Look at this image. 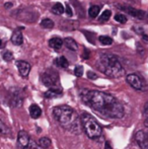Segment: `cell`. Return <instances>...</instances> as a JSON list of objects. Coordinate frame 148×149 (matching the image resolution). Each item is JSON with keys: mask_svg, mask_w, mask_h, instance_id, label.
Masks as SVG:
<instances>
[{"mask_svg": "<svg viewBox=\"0 0 148 149\" xmlns=\"http://www.w3.org/2000/svg\"><path fill=\"white\" fill-rule=\"evenodd\" d=\"M82 102L94 112L108 119H121L124 117L123 104L113 95L99 90L82 89L80 92Z\"/></svg>", "mask_w": 148, "mask_h": 149, "instance_id": "1", "label": "cell"}, {"mask_svg": "<svg viewBox=\"0 0 148 149\" xmlns=\"http://www.w3.org/2000/svg\"><path fill=\"white\" fill-rule=\"evenodd\" d=\"M53 116L56 121L63 128L73 134H79L81 132L80 123L78 115L72 108L68 106H58L53 109Z\"/></svg>", "mask_w": 148, "mask_h": 149, "instance_id": "2", "label": "cell"}, {"mask_svg": "<svg viewBox=\"0 0 148 149\" xmlns=\"http://www.w3.org/2000/svg\"><path fill=\"white\" fill-rule=\"evenodd\" d=\"M99 69L112 78H119L125 74V70L119 59L111 54H103L99 57Z\"/></svg>", "mask_w": 148, "mask_h": 149, "instance_id": "3", "label": "cell"}, {"mask_svg": "<svg viewBox=\"0 0 148 149\" xmlns=\"http://www.w3.org/2000/svg\"><path fill=\"white\" fill-rule=\"evenodd\" d=\"M80 120L83 130L86 133V135L88 136V138L97 139V138L101 137V133H103V129H101V125L95 121V119L92 116L85 113V114L81 115Z\"/></svg>", "mask_w": 148, "mask_h": 149, "instance_id": "4", "label": "cell"}, {"mask_svg": "<svg viewBox=\"0 0 148 149\" xmlns=\"http://www.w3.org/2000/svg\"><path fill=\"white\" fill-rule=\"evenodd\" d=\"M126 80L131 86L134 89L141 90V91H145L147 90L146 83L143 81V79L140 76H138L137 74H129L127 75Z\"/></svg>", "mask_w": 148, "mask_h": 149, "instance_id": "5", "label": "cell"}, {"mask_svg": "<svg viewBox=\"0 0 148 149\" xmlns=\"http://www.w3.org/2000/svg\"><path fill=\"white\" fill-rule=\"evenodd\" d=\"M58 80H59V78H58L57 72L51 70V69L46 71V72L42 75V81H43V83L47 87H50V88L56 87V85L58 84Z\"/></svg>", "mask_w": 148, "mask_h": 149, "instance_id": "6", "label": "cell"}, {"mask_svg": "<svg viewBox=\"0 0 148 149\" xmlns=\"http://www.w3.org/2000/svg\"><path fill=\"white\" fill-rule=\"evenodd\" d=\"M135 140L141 149H148V130H140L135 134Z\"/></svg>", "mask_w": 148, "mask_h": 149, "instance_id": "7", "label": "cell"}, {"mask_svg": "<svg viewBox=\"0 0 148 149\" xmlns=\"http://www.w3.org/2000/svg\"><path fill=\"white\" fill-rule=\"evenodd\" d=\"M122 10L126 11L127 13H129L130 15H132L133 17H136L138 19H143L145 17V11L140 9H135V8H132L130 6H121Z\"/></svg>", "mask_w": 148, "mask_h": 149, "instance_id": "8", "label": "cell"}, {"mask_svg": "<svg viewBox=\"0 0 148 149\" xmlns=\"http://www.w3.org/2000/svg\"><path fill=\"white\" fill-rule=\"evenodd\" d=\"M16 66H17V69L19 71V74L22 75V77H26L28 74H30L31 71V65L30 63H28L26 61H16Z\"/></svg>", "mask_w": 148, "mask_h": 149, "instance_id": "9", "label": "cell"}, {"mask_svg": "<svg viewBox=\"0 0 148 149\" xmlns=\"http://www.w3.org/2000/svg\"><path fill=\"white\" fill-rule=\"evenodd\" d=\"M30 140H31L30 136H28V134L26 133V131H19V132H18L17 142H18V145H19V147L24 148L28 144Z\"/></svg>", "mask_w": 148, "mask_h": 149, "instance_id": "10", "label": "cell"}, {"mask_svg": "<svg viewBox=\"0 0 148 149\" xmlns=\"http://www.w3.org/2000/svg\"><path fill=\"white\" fill-rule=\"evenodd\" d=\"M11 42L13 45L15 46H20L24 42V37H22V33L20 31H15L13 33L11 37Z\"/></svg>", "mask_w": 148, "mask_h": 149, "instance_id": "11", "label": "cell"}, {"mask_svg": "<svg viewBox=\"0 0 148 149\" xmlns=\"http://www.w3.org/2000/svg\"><path fill=\"white\" fill-rule=\"evenodd\" d=\"M62 95V91L60 89H57L55 87H52L49 90L45 92V96L47 98H57Z\"/></svg>", "mask_w": 148, "mask_h": 149, "instance_id": "12", "label": "cell"}, {"mask_svg": "<svg viewBox=\"0 0 148 149\" xmlns=\"http://www.w3.org/2000/svg\"><path fill=\"white\" fill-rule=\"evenodd\" d=\"M63 42H64L63 40L60 39V38H58V37L52 38V39L49 41V46L55 50H59V49H61L62 45H63Z\"/></svg>", "mask_w": 148, "mask_h": 149, "instance_id": "13", "label": "cell"}, {"mask_svg": "<svg viewBox=\"0 0 148 149\" xmlns=\"http://www.w3.org/2000/svg\"><path fill=\"white\" fill-rule=\"evenodd\" d=\"M30 115L33 119H38L41 117L42 115V110L39 106L37 104H32L30 107Z\"/></svg>", "mask_w": 148, "mask_h": 149, "instance_id": "14", "label": "cell"}, {"mask_svg": "<svg viewBox=\"0 0 148 149\" xmlns=\"http://www.w3.org/2000/svg\"><path fill=\"white\" fill-rule=\"evenodd\" d=\"M64 44H65V46L68 48L69 50H71V51H77V49H78V46H77V43L74 41L72 38H66L65 40H64Z\"/></svg>", "mask_w": 148, "mask_h": 149, "instance_id": "15", "label": "cell"}, {"mask_svg": "<svg viewBox=\"0 0 148 149\" xmlns=\"http://www.w3.org/2000/svg\"><path fill=\"white\" fill-rule=\"evenodd\" d=\"M55 64L57 65V66L61 67V68H67V67L69 66V62H68V60L66 59L64 56L57 58V59L55 60Z\"/></svg>", "mask_w": 148, "mask_h": 149, "instance_id": "16", "label": "cell"}, {"mask_svg": "<svg viewBox=\"0 0 148 149\" xmlns=\"http://www.w3.org/2000/svg\"><path fill=\"white\" fill-rule=\"evenodd\" d=\"M99 11H101V7L97 5H92L88 10V14L91 18H95L97 15H99Z\"/></svg>", "mask_w": 148, "mask_h": 149, "instance_id": "17", "label": "cell"}, {"mask_svg": "<svg viewBox=\"0 0 148 149\" xmlns=\"http://www.w3.org/2000/svg\"><path fill=\"white\" fill-rule=\"evenodd\" d=\"M64 11H65V9H64V6L62 5L61 3H56L55 5L52 7V12H53L54 14H57V15L62 14Z\"/></svg>", "mask_w": 148, "mask_h": 149, "instance_id": "18", "label": "cell"}, {"mask_svg": "<svg viewBox=\"0 0 148 149\" xmlns=\"http://www.w3.org/2000/svg\"><path fill=\"white\" fill-rule=\"evenodd\" d=\"M99 41L105 46H110L113 44V39L108 37V36H101V37L99 38Z\"/></svg>", "mask_w": 148, "mask_h": 149, "instance_id": "19", "label": "cell"}, {"mask_svg": "<svg viewBox=\"0 0 148 149\" xmlns=\"http://www.w3.org/2000/svg\"><path fill=\"white\" fill-rule=\"evenodd\" d=\"M41 26L44 29H52L54 26V22L50 19V18H45V19L42 20Z\"/></svg>", "mask_w": 148, "mask_h": 149, "instance_id": "20", "label": "cell"}, {"mask_svg": "<svg viewBox=\"0 0 148 149\" xmlns=\"http://www.w3.org/2000/svg\"><path fill=\"white\" fill-rule=\"evenodd\" d=\"M39 144L43 148L47 149L48 147H50V146H51V140H50L48 137H43V138H41V139L39 140Z\"/></svg>", "mask_w": 148, "mask_h": 149, "instance_id": "21", "label": "cell"}, {"mask_svg": "<svg viewBox=\"0 0 148 149\" xmlns=\"http://www.w3.org/2000/svg\"><path fill=\"white\" fill-rule=\"evenodd\" d=\"M22 149H45V148H43L39 143L35 142L34 140H30V142H28V145H26L24 148H22Z\"/></svg>", "mask_w": 148, "mask_h": 149, "instance_id": "22", "label": "cell"}, {"mask_svg": "<svg viewBox=\"0 0 148 149\" xmlns=\"http://www.w3.org/2000/svg\"><path fill=\"white\" fill-rule=\"evenodd\" d=\"M112 15V11L111 10H105V11L103 12V14L101 15V17H99V22H107V20L110 19V17H111Z\"/></svg>", "mask_w": 148, "mask_h": 149, "instance_id": "23", "label": "cell"}, {"mask_svg": "<svg viewBox=\"0 0 148 149\" xmlns=\"http://www.w3.org/2000/svg\"><path fill=\"white\" fill-rule=\"evenodd\" d=\"M2 58L5 61H7V62H9V61L13 60V54L7 50V51H4L3 53H2Z\"/></svg>", "mask_w": 148, "mask_h": 149, "instance_id": "24", "label": "cell"}, {"mask_svg": "<svg viewBox=\"0 0 148 149\" xmlns=\"http://www.w3.org/2000/svg\"><path fill=\"white\" fill-rule=\"evenodd\" d=\"M115 20L120 22V24H125V22H127V17L124 15V14L118 13L115 15Z\"/></svg>", "mask_w": 148, "mask_h": 149, "instance_id": "25", "label": "cell"}, {"mask_svg": "<svg viewBox=\"0 0 148 149\" xmlns=\"http://www.w3.org/2000/svg\"><path fill=\"white\" fill-rule=\"evenodd\" d=\"M0 134H4V135L9 134V129H8L7 126H6L1 120H0Z\"/></svg>", "mask_w": 148, "mask_h": 149, "instance_id": "26", "label": "cell"}, {"mask_svg": "<svg viewBox=\"0 0 148 149\" xmlns=\"http://www.w3.org/2000/svg\"><path fill=\"white\" fill-rule=\"evenodd\" d=\"M74 74L77 77H81L83 74V67L82 66H76L74 69Z\"/></svg>", "mask_w": 148, "mask_h": 149, "instance_id": "27", "label": "cell"}, {"mask_svg": "<svg viewBox=\"0 0 148 149\" xmlns=\"http://www.w3.org/2000/svg\"><path fill=\"white\" fill-rule=\"evenodd\" d=\"M87 77H88L89 79H91V80H94V79L97 78V75L95 74L94 72H92V71H88V72H87Z\"/></svg>", "mask_w": 148, "mask_h": 149, "instance_id": "28", "label": "cell"}, {"mask_svg": "<svg viewBox=\"0 0 148 149\" xmlns=\"http://www.w3.org/2000/svg\"><path fill=\"white\" fill-rule=\"evenodd\" d=\"M65 11H66V13H67L69 16H71L72 14H73V12H72V9H71V7H70L69 4H66V9H65Z\"/></svg>", "mask_w": 148, "mask_h": 149, "instance_id": "29", "label": "cell"}, {"mask_svg": "<svg viewBox=\"0 0 148 149\" xmlns=\"http://www.w3.org/2000/svg\"><path fill=\"white\" fill-rule=\"evenodd\" d=\"M144 114L148 117V102L145 104V106H144Z\"/></svg>", "mask_w": 148, "mask_h": 149, "instance_id": "30", "label": "cell"}, {"mask_svg": "<svg viewBox=\"0 0 148 149\" xmlns=\"http://www.w3.org/2000/svg\"><path fill=\"white\" fill-rule=\"evenodd\" d=\"M105 149H113V148L111 147V145H110V143H109V142H107V143H106Z\"/></svg>", "mask_w": 148, "mask_h": 149, "instance_id": "31", "label": "cell"}, {"mask_svg": "<svg viewBox=\"0 0 148 149\" xmlns=\"http://www.w3.org/2000/svg\"><path fill=\"white\" fill-rule=\"evenodd\" d=\"M142 39L144 40V41L146 42V43H148V36H146V35H143V36H142Z\"/></svg>", "mask_w": 148, "mask_h": 149, "instance_id": "32", "label": "cell"}, {"mask_svg": "<svg viewBox=\"0 0 148 149\" xmlns=\"http://www.w3.org/2000/svg\"><path fill=\"white\" fill-rule=\"evenodd\" d=\"M144 124H145V126H146V127H148V117H147V119H146V120H145Z\"/></svg>", "mask_w": 148, "mask_h": 149, "instance_id": "33", "label": "cell"}, {"mask_svg": "<svg viewBox=\"0 0 148 149\" xmlns=\"http://www.w3.org/2000/svg\"><path fill=\"white\" fill-rule=\"evenodd\" d=\"M10 6H11V4H5V7H10Z\"/></svg>", "mask_w": 148, "mask_h": 149, "instance_id": "34", "label": "cell"}, {"mask_svg": "<svg viewBox=\"0 0 148 149\" xmlns=\"http://www.w3.org/2000/svg\"><path fill=\"white\" fill-rule=\"evenodd\" d=\"M1 45H2V42H1V40H0V48H1Z\"/></svg>", "mask_w": 148, "mask_h": 149, "instance_id": "35", "label": "cell"}]
</instances>
